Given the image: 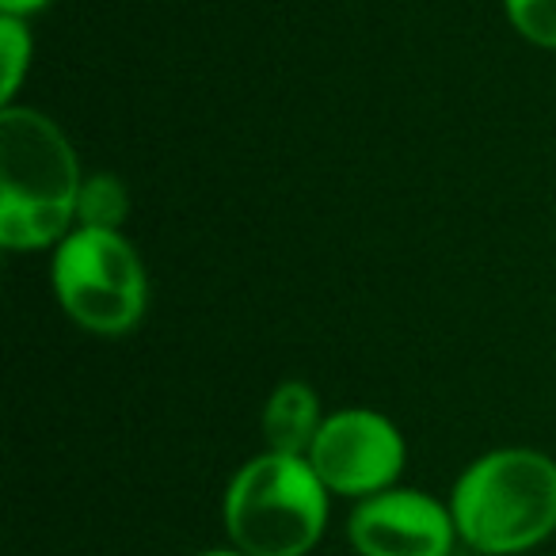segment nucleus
<instances>
[{
  "label": "nucleus",
  "instance_id": "obj_4",
  "mask_svg": "<svg viewBox=\"0 0 556 556\" xmlns=\"http://www.w3.org/2000/svg\"><path fill=\"white\" fill-rule=\"evenodd\" d=\"M54 298L92 336H126L149 309L146 263L123 232L73 229L50 263Z\"/></svg>",
  "mask_w": 556,
  "mask_h": 556
},
{
  "label": "nucleus",
  "instance_id": "obj_9",
  "mask_svg": "<svg viewBox=\"0 0 556 556\" xmlns=\"http://www.w3.org/2000/svg\"><path fill=\"white\" fill-rule=\"evenodd\" d=\"M31 27L27 20L0 16V65H4V80H0V103L9 108L16 100L20 85H24L27 70H31Z\"/></svg>",
  "mask_w": 556,
  "mask_h": 556
},
{
  "label": "nucleus",
  "instance_id": "obj_3",
  "mask_svg": "<svg viewBox=\"0 0 556 556\" xmlns=\"http://www.w3.org/2000/svg\"><path fill=\"white\" fill-rule=\"evenodd\" d=\"M328 495L309 457L263 450L225 488V533L244 556H305L328 526Z\"/></svg>",
  "mask_w": 556,
  "mask_h": 556
},
{
  "label": "nucleus",
  "instance_id": "obj_12",
  "mask_svg": "<svg viewBox=\"0 0 556 556\" xmlns=\"http://www.w3.org/2000/svg\"><path fill=\"white\" fill-rule=\"evenodd\" d=\"M199 556H244V553H237V548H210V553H199Z\"/></svg>",
  "mask_w": 556,
  "mask_h": 556
},
{
  "label": "nucleus",
  "instance_id": "obj_7",
  "mask_svg": "<svg viewBox=\"0 0 556 556\" xmlns=\"http://www.w3.org/2000/svg\"><path fill=\"white\" fill-rule=\"evenodd\" d=\"M263 446L270 454H290V457H309L313 442L320 434V401L313 386L305 381H282L263 404Z\"/></svg>",
  "mask_w": 556,
  "mask_h": 556
},
{
  "label": "nucleus",
  "instance_id": "obj_1",
  "mask_svg": "<svg viewBox=\"0 0 556 556\" xmlns=\"http://www.w3.org/2000/svg\"><path fill=\"white\" fill-rule=\"evenodd\" d=\"M80 164L70 138L35 108L0 111V244L9 252L58 248L77 229Z\"/></svg>",
  "mask_w": 556,
  "mask_h": 556
},
{
  "label": "nucleus",
  "instance_id": "obj_8",
  "mask_svg": "<svg viewBox=\"0 0 556 556\" xmlns=\"http://www.w3.org/2000/svg\"><path fill=\"white\" fill-rule=\"evenodd\" d=\"M130 214V194L126 184L111 172L85 176L77 194V229H111L123 232V222Z\"/></svg>",
  "mask_w": 556,
  "mask_h": 556
},
{
  "label": "nucleus",
  "instance_id": "obj_11",
  "mask_svg": "<svg viewBox=\"0 0 556 556\" xmlns=\"http://www.w3.org/2000/svg\"><path fill=\"white\" fill-rule=\"evenodd\" d=\"M50 0H0V16H12V20H31L47 9Z\"/></svg>",
  "mask_w": 556,
  "mask_h": 556
},
{
  "label": "nucleus",
  "instance_id": "obj_5",
  "mask_svg": "<svg viewBox=\"0 0 556 556\" xmlns=\"http://www.w3.org/2000/svg\"><path fill=\"white\" fill-rule=\"evenodd\" d=\"M408 462L401 427L374 408H343L325 416L309 450V465L332 495L370 500L396 488Z\"/></svg>",
  "mask_w": 556,
  "mask_h": 556
},
{
  "label": "nucleus",
  "instance_id": "obj_6",
  "mask_svg": "<svg viewBox=\"0 0 556 556\" xmlns=\"http://www.w3.org/2000/svg\"><path fill=\"white\" fill-rule=\"evenodd\" d=\"M348 538L358 556H450L462 541L450 503L416 488H389L358 500Z\"/></svg>",
  "mask_w": 556,
  "mask_h": 556
},
{
  "label": "nucleus",
  "instance_id": "obj_2",
  "mask_svg": "<svg viewBox=\"0 0 556 556\" xmlns=\"http://www.w3.org/2000/svg\"><path fill=\"white\" fill-rule=\"evenodd\" d=\"M450 515L472 553H530L556 530V462L526 446L492 450L457 477Z\"/></svg>",
  "mask_w": 556,
  "mask_h": 556
},
{
  "label": "nucleus",
  "instance_id": "obj_10",
  "mask_svg": "<svg viewBox=\"0 0 556 556\" xmlns=\"http://www.w3.org/2000/svg\"><path fill=\"white\" fill-rule=\"evenodd\" d=\"M510 27L541 50H556V0H503Z\"/></svg>",
  "mask_w": 556,
  "mask_h": 556
}]
</instances>
